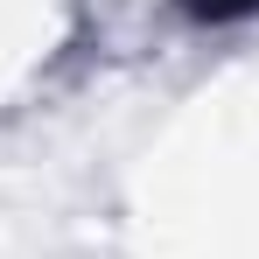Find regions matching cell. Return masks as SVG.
Listing matches in <instances>:
<instances>
[{"label": "cell", "mask_w": 259, "mask_h": 259, "mask_svg": "<svg viewBox=\"0 0 259 259\" xmlns=\"http://www.w3.org/2000/svg\"><path fill=\"white\" fill-rule=\"evenodd\" d=\"M189 21H210V28H224V21H245V14H259V0H175Z\"/></svg>", "instance_id": "1"}]
</instances>
